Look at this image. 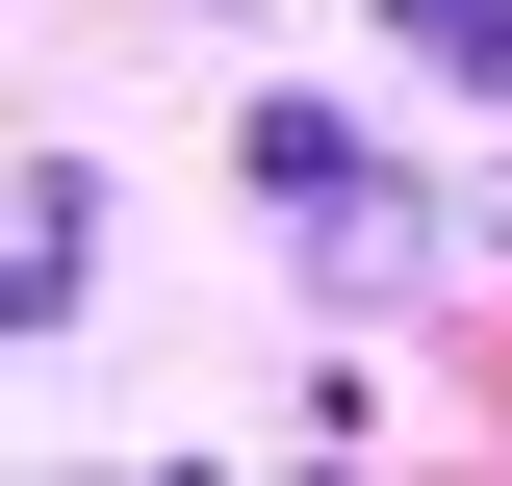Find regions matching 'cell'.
<instances>
[{
    "label": "cell",
    "instance_id": "6da1fadb",
    "mask_svg": "<svg viewBox=\"0 0 512 486\" xmlns=\"http://www.w3.org/2000/svg\"><path fill=\"white\" fill-rule=\"evenodd\" d=\"M231 180L282 205V231H308V282H333V307H410L436 256H487V231H461L436 180H384V154H359L333 103H256V128H231Z\"/></svg>",
    "mask_w": 512,
    "mask_h": 486
},
{
    "label": "cell",
    "instance_id": "7a4b0ae2",
    "mask_svg": "<svg viewBox=\"0 0 512 486\" xmlns=\"http://www.w3.org/2000/svg\"><path fill=\"white\" fill-rule=\"evenodd\" d=\"M77 282H103V154H26V205H0V333L52 359V333H77Z\"/></svg>",
    "mask_w": 512,
    "mask_h": 486
},
{
    "label": "cell",
    "instance_id": "3957f363",
    "mask_svg": "<svg viewBox=\"0 0 512 486\" xmlns=\"http://www.w3.org/2000/svg\"><path fill=\"white\" fill-rule=\"evenodd\" d=\"M384 52L461 77V103H512V0H384Z\"/></svg>",
    "mask_w": 512,
    "mask_h": 486
},
{
    "label": "cell",
    "instance_id": "277c9868",
    "mask_svg": "<svg viewBox=\"0 0 512 486\" xmlns=\"http://www.w3.org/2000/svg\"><path fill=\"white\" fill-rule=\"evenodd\" d=\"M461 231H487V256H512V180H487V205H461Z\"/></svg>",
    "mask_w": 512,
    "mask_h": 486
}]
</instances>
